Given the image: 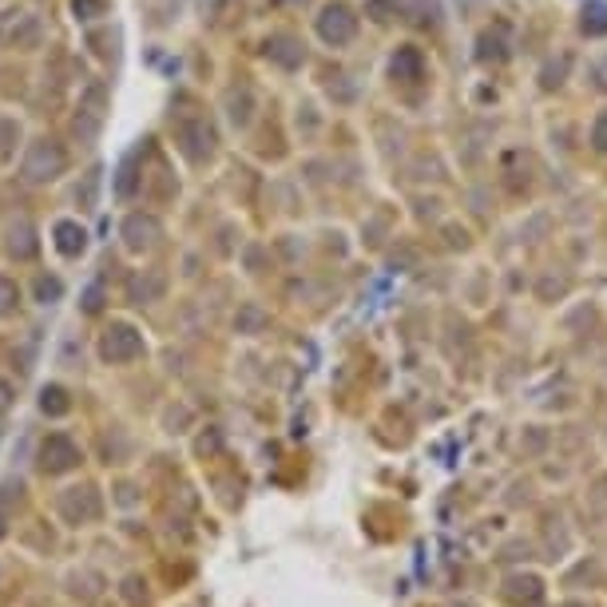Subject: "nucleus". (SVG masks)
Here are the masks:
<instances>
[{
  "label": "nucleus",
  "mask_w": 607,
  "mask_h": 607,
  "mask_svg": "<svg viewBox=\"0 0 607 607\" xmlns=\"http://www.w3.org/2000/svg\"><path fill=\"white\" fill-rule=\"evenodd\" d=\"M68 171V151L60 148L56 140H36L28 143V151H24V164H20V179L24 183H52Z\"/></svg>",
  "instance_id": "f257e3e1"
},
{
  "label": "nucleus",
  "mask_w": 607,
  "mask_h": 607,
  "mask_svg": "<svg viewBox=\"0 0 607 607\" xmlns=\"http://www.w3.org/2000/svg\"><path fill=\"white\" fill-rule=\"evenodd\" d=\"M175 143L191 164H203V159L215 156L219 135H215V127H211L207 116H179L175 119Z\"/></svg>",
  "instance_id": "f03ea898"
},
{
  "label": "nucleus",
  "mask_w": 607,
  "mask_h": 607,
  "mask_svg": "<svg viewBox=\"0 0 607 607\" xmlns=\"http://www.w3.org/2000/svg\"><path fill=\"white\" fill-rule=\"evenodd\" d=\"M104 119H108V88L104 84H92V88L80 96V104H76L72 135L80 143H96V135L104 132Z\"/></svg>",
  "instance_id": "7ed1b4c3"
},
{
  "label": "nucleus",
  "mask_w": 607,
  "mask_h": 607,
  "mask_svg": "<svg viewBox=\"0 0 607 607\" xmlns=\"http://www.w3.org/2000/svg\"><path fill=\"white\" fill-rule=\"evenodd\" d=\"M143 333L135 326H127V322H116V326L104 330V338H100V357L111 365H124V362H135V357H143Z\"/></svg>",
  "instance_id": "20e7f679"
},
{
  "label": "nucleus",
  "mask_w": 607,
  "mask_h": 607,
  "mask_svg": "<svg viewBox=\"0 0 607 607\" xmlns=\"http://www.w3.org/2000/svg\"><path fill=\"white\" fill-rule=\"evenodd\" d=\"M80 460H84L80 444L72 437H64V433H52V437L40 444V468H44V473H72Z\"/></svg>",
  "instance_id": "39448f33"
},
{
  "label": "nucleus",
  "mask_w": 607,
  "mask_h": 607,
  "mask_svg": "<svg viewBox=\"0 0 607 607\" xmlns=\"http://www.w3.org/2000/svg\"><path fill=\"white\" fill-rule=\"evenodd\" d=\"M354 32H357V16L349 12L346 4H326L322 8V16H318V36L326 40V44H349L354 40Z\"/></svg>",
  "instance_id": "423d86ee"
},
{
  "label": "nucleus",
  "mask_w": 607,
  "mask_h": 607,
  "mask_svg": "<svg viewBox=\"0 0 607 607\" xmlns=\"http://www.w3.org/2000/svg\"><path fill=\"white\" fill-rule=\"evenodd\" d=\"M159 235H164V227H159L156 215H127V222H124V243L132 254L151 251V246L159 243Z\"/></svg>",
  "instance_id": "0eeeda50"
},
{
  "label": "nucleus",
  "mask_w": 607,
  "mask_h": 607,
  "mask_svg": "<svg viewBox=\"0 0 607 607\" xmlns=\"http://www.w3.org/2000/svg\"><path fill=\"white\" fill-rule=\"evenodd\" d=\"M164 290H167L164 270H143V275H135V278H132L127 294H132V302L148 306V302H159V298H164Z\"/></svg>",
  "instance_id": "6e6552de"
},
{
  "label": "nucleus",
  "mask_w": 607,
  "mask_h": 607,
  "mask_svg": "<svg viewBox=\"0 0 607 607\" xmlns=\"http://www.w3.org/2000/svg\"><path fill=\"white\" fill-rule=\"evenodd\" d=\"M52 235H56V251H60V254H68V259L84 254V246H88V230H84L80 222H72V219H60Z\"/></svg>",
  "instance_id": "1a4fd4ad"
},
{
  "label": "nucleus",
  "mask_w": 607,
  "mask_h": 607,
  "mask_svg": "<svg viewBox=\"0 0 607 607\" xmlns=\"http://www.w3.org/2000/svg\"><path fill=\"white\" fill-rule=\"evenodd\" d=\"M267 56L275 60L278 68H302V60H306L302 44H298L294 36H286V32H278V36L267 40Z\"/></svg>",
  "instance_id": "9d476101"
},
{
  "label": "nucleus",
  "mask_w": 607,
  "mask_h": 607,
  "mask_svg": "<svg viewBox=\"0 0 607 607\" xmlns=\"http://www.w3.org/2000/svg\"><path fill=\"white\" fill-rule=\"evenodd\" d=\"M227 116H230V124H235V127H246V124H251V116H254V96H251V88H230V92H227Z\"/></svg>",
  "instance_id": "9b49d317"
},
{
  "label": "nucleus",
  "mask_w": 607,
  "mask_h": 607,
  "mask_svg": "<svg viewBox=\"0 0 607 607\" xmlns=\"http://www.w3.org/2000/svg\"><path fill=\"white\" fill-rule=\"evenodd\" d=\"M8 254L20 262L36 254V230H32V222H20V227L8 230Z\"/></svg>",
  "instance_id": "f8f14e48"
},
{
  "label": "nucleus",
  "mask_w": 607,
  "mask_h": 607,
  "mask_svg": "<svg viewBox=\"0 0 607 607\" xmlns=\"http://www.w3.org/2000/svg\"><path fill=\"white\" fill-rule=\"evenodd\" d=\"M64 512H68L72 520H76V516H80V520H92V516L100 512L96 492H92V489H72V492L64 497Z\"/></svg>",
  "instance_id": "ddd939ff"
},
{
  "label": "nucleus",
  "mask_w": 607,
  "mask_h": 607,
  "mask_svg": "<svg viewBox=\"0 0 607 607\" xmlns=\"http://www.w3.org/2000/svg\"><path fill=\"white\" fill-rule=\"evenodd\" d=\"M421 72H425V60L417 48H401V52L393 56V76H397V80L413 84V80H421Z\"/></svg>",
  "instance_id": "4468645a"
},
{
  "label": "nucleus",
  "mask_w": 607,
  "mask_h": 607,
  "mask_svg": "<svg viewBox=\"0 0 607 607\" xmlns=\"http://www.w3.org/2000/svg\"><path fill=\"white\" fill-rule=\"evenodd\" d=\"M40 409H44L48 417H64L68 409H72V397H68L64 386H48L44 393H40Z\"/></svg>",
  "instance_id": "2eb2a0df"
},
{
  "label": "nucleus",
  "mask_w": 607,
  "mask_h": 607,
  "mask_svg": "<svg viewBox=\"0 0 607 607\" xmlns=\"http://www.w3.org/2000/svg\"><path fill=\"white\" fill-rule=\"evenodd\" d=\"M16 143H20V124H12V119L0 116V164L16 151Z\"/></svg>",
  "instance_id": "dca6fc26"
},
{
  "label": "nucleus",
  "mask_w": 607,
  "mask_h": 607,
  "mask_svg": "<svg viewBox=\"0 0 607 607\" xmlns=\"http://www.w3.org/2000/svg\"><path fill=\"white\" fill-rule=\"evenodd\" d=\"M36 40H40V20L36 16H24L20 28H12V44L16 48H36Z\"/></svg>",
  "instance_id": "f3484780"
},
{
  "label": "nucleus",
  "mask_w": 607,
  "mask_h": 607,
  "mask_svg": "<svg viewBox=\"0 0 607 607\" xmlns=\"http://www.w3.org/2000/svg\"><path fill=\"white\" fill-rule=\"evenodd\" d=\"M235 326H238V333H259L262 326H267V314H262L259 306H243L238 318H235Z\"/></svg>",
  "instance_id": "a211bd4d"
},
{
  "label": "nucleus",
  "mask_w": 607,
  "mask_h": 607,
  "mask_svg": "<svg viewBox=\"0 0 607 607\" xmlns=\"http://www.w3.org/2000/svg\"><path fill=\"white\" fill-rule=\"evenodd\" d=\"M16 306H20V290H16L12 278L0 275V318H8V314H12Z\"/></svg>",
  "instance_id": "6ab92c4d"
},
{
  "label": "nucleus",
  "mask_w": 607,
  "mask_h": 607,
  "mask_svg": "<svg viewBox=\"0 0 607 607\" xmlns=\"http://www.w3.org/2000/svg\"><path fill=\"white\" fill-rule=\"evenodd\" d=\"M584 32H592V36L607 32V4H587L584 8Z\"/></svg>",
  "instance_id": "aec40b11"
},
{
  "label": "nucleus",
  "mask_w": 607,
  "mask_h": 607,
  "mask_svg": "<svg viewBox=\"0 0 607 607\" xmlns=\"http://www.w3.org/2000/svg\"><path fill=\"white\" fill-rule=\"evenodd\" d=\"M72 12L80 20H96V16L108 12V0H72Z\"/></svg>",
  "instance_id": "412c9836"
},
{
  "label": "nucleus",
  "mask_w": 607,
  "mask_h": 607,
  "mask_svg": "<svg viewBox=\"0 0 607 607\" xmlns=\"http://www.w3.org/2000/svg\"><path fill=\"white\" fill-rule=\"evenodd\" d=\"M60 294H64V286H60L56 278H40L36 282V298H40V302H56Z\"/></svg>",
  "instance_id": "4be33fe9"
},
{
  "label": "nucleus",
  "mask_w": 607,
  "mask_h": 607,
  "mask_svg": "<svg viewBox=\"0 0 607 607\" xmlns=\"http://www.w3.org/2000/svg\"><path fill=\"white\" fill-rule=\"evenodd\" d=\"M397 4H401V0H370V4H365V12H370L373 20H389V12Z\"/></svg>",
  "instance_id": "5701e85b"
},
{
  "label": "nucleus",
  "mask_w": 607,
  "mask_h": 607,
  "mask_svg": "<svg viewBox=\"0 0 607 607\" xmlns=\"http://www.w3.org/2000/svg\"><path fill=\"white\" fill-rule=\"evenodd\" d=\"M96 187H100V171H92L88 183H84V191H76V199H80L84 207H92V203H96Z\"/></svg>",
  "instance_id": "b1692460"
},
{
  "label": "nucleus",
  "mask_w": 607,
  "mask_h": 607,
  "mask_svg": "<svg viewBox=\"0 0 607 607\" xmlns=\"http://www.w3.org/2000/svg\"><path fill=\"white\" fill-rule=\"evenodd\" d=\"M592 143H595V148H600V151H607V111H603V116H600V119H595V132H592Z\"/></svg>",
  "instance_id": "393cba45"
},
{
  "label": "nucleus",
  "mask_w": 607,
  "mask_h": 607,
  "mask_svg": "<svg viewBox=\"0 0 607 607\" xmlns=\"http://www.w3.org/2000/svg\"><path fill=\"white\" fill-rule=\"evenodd\" d=\"M84 310H88V314H96V310H100V286H92V290H88V298H84Z\"/></svg>",
  "instance_id": "a878e982"
},
{
  "label": "nucleus",
  "mask_w": 607,
  "mask_h": 607,
  "mask_svg": "<svg viewBox=\"0 0 607 607\" xmlns=\"http://www.w3.org/2000/svg\"><path fill=\"white\" fill-rule=\"evenodd\" d=\"M0 409H8V386H0Z\"/></svg>",
  "instance_id": "bb28decb"
},
{
  "label": "nucleus",
  "mask_w": 607,
  "mask_h": 607,
  "mask_svg": "<svg viewBox=\"0 0 607 607\" xmlns=\"http://www.w3.org/2000/svg\"><path fill=\"white\" fill-rule=\"evenodd\" d=\"M278 4H306V0H278Z\"/></svg>",
  "instance_id": "cd10ccee"
},
{
  "label": "nucleus",
  "mask_w": 607,
  "mask_h": 607,
  "mask_svg": "<svg viewBox=\"0 0 607 607\" xmlns=\"http://www.w3.org/2000/svg\"><path fill=\"white\" fill-rule=\"evenodd\" d=\"M0 536H4V524H0Z\"/></svg>",
  "instance_id": "c85d7f7f"
}]
</instances>
